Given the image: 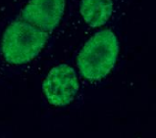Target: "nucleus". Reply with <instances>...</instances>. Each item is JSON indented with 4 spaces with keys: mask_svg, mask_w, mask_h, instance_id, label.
<instances>
[{
    "mask_svg": "<svg viewBox=\"0 0 156 138\" xmlns=\"http://www.w3.org/2000/svg\"><path fill=\"white\" fill-rule=\"evenodd\" d=\"M80 11L83 21L91 26L98 28L107 23L113 13L112 0H82Z\"/></svg>",
    "mask_w": 156,
    "mask_h": 138,
    "instance_id": "nucleus-5",
    "label": "nucleus"
},
{
    "mask_svg": "<svg viewBox=\"0 0 156 138\" xmlns=\"http://www.w3.org/2000/svg\"><path fill=\"white\" fill-rule=\"evenodd\" d=\"M65 11V0H30L21 11V20L49 33L60 24Z\"/></svg>",
    "mask_w": 156,
    "mask_h": 138,
    "instance_id": "nucleus-4",
    "label": "nucleus"
},
{
    "mask_svg": "<svg viewBox=\"0 0 156 138\" xmlns=\"http://www.w3.org/2000/svg\"><path fill=\"white\" fill-rule=\"evenodd\" d=\"M47 40L46 32L24 20L14 21L3 34V57L10 64H26L41 53Z\"/></svg>",
    "mask_w": 156,
    "mask_h": 138,
    "instance_id": "nucleus-2",
    "label": "nucleus"
},
{
    "mask_svg": "<svg viewBox=\"0 0 156 138\" xmlns=\"http://www.w3.org/2000/svg\"><path fill=\"white\" fill-rule=\"evenodd\" d=\"M119 41L110 29L100 30L87 40L80 51L77 64L83 78L97 81L104 78L116 64Z\"/></svg>",
    "mask_w": 156,
    "mask_h": 138,
    "instance_id": "nucleus-1",
    "label": "nucleus"
},
{
    "mask_svg": "<svg viewBox=\"0 0 156 138\" xmlns=\"http://www.w3.org/2000/svg\"><path fill=\"white\" fill-rule=\"evenodd\" d=\"M42 87L51 105L66 106L74 100L79 91L77 74L69 65L60 64L48 73Z\"/></svg>",
    "mask_w": 156,
    "mask_h": 138,
    "instance_id": "nucleus-3",
    "label": "nucleus"
}]
</instances>
